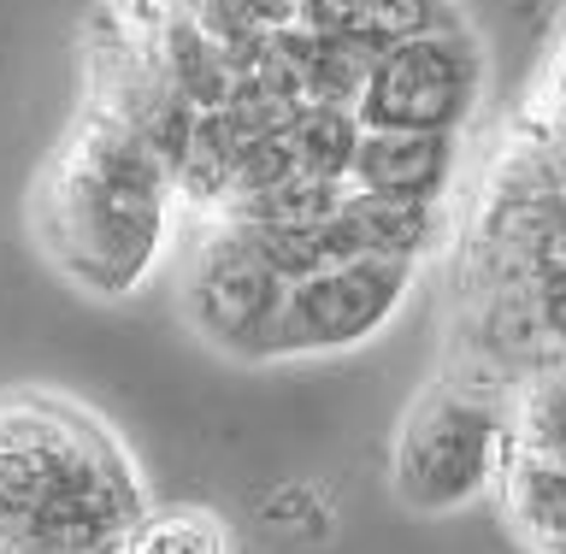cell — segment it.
I'll list each match as a JSON object with an SVG mask.
<instances>
[{"mask_svg":"<svg viewBox=\"0 0 566 554\" xmlns=\"http://www.w3.org/2000/svg\"><path fill=\"white\" fill-rule=\"evenodd\" d=\"M77 88L171 177L177 325L272 372L371 348L437 272L490 42L467 0H95Z\"/></svg>","mask_w":566,"mask_h":554,"instance_id":"6da1fadb","label":"cell"},{"mask_svg":"<svg viewBox=\"0 0 566 554\" xmlns=\"http://www.w3.org/2000/svg\"><path fill=\"white\" fill-rule=\"evenodd\" d=\"M35 260L95 307H124L166 278L177 242V195L159 154L106 101H71L60 142L24 189Z\"/></svg>","mask_w":566,"mask_h":554,"instance_id":"7a4b0ae2","label":"cell"},{"mask_svg":"<svg viewBox=\"0 0 566 554\" xmlns=\"http://www.w3.org/2000/svg\"><path fill=\"white\" fill-rule=\"evenodd\" d=\"M148 513V472L95 401L0 384V554H124Z\"/></svg>","mask_w":566,"mask_h":554,"instance_id":"3957f363","label":"cell"},{"mask_svg":"<svg viewBox=\"0 0 566 554\" xmlns=\"http://www.w3.org/2000/svg\"><path fill=\"white\" fill-rule=\"evenodd\" d=\"M507 442V389L431 372L389 437V495L419 520H449L495 495Z\"/></svg>","mask_w":566,"mask_h":554,"instance_id":"277c9868","label":"cell"},{"mask_svg":"<svg viewBox=\"0 0 566 554\" xmlns=\"http://www.w3.org/2000/svg\"><path fill=\"white\" fill-rule=\"evenodd\" d=\"M490 502L525 554H566V366H543L507 389V442Z\"/></svg>","mask_w":566,"mask_h":554,"instance_id":"5b68a950","label":"cell"},{"mask_svg":"<svg viewBox=\"0 0 566 554\" xmlns=\"http://www.w3.org/2000/svg\"><path fill=\"white\" fill-rule=\"evenodd\" d=\"M124 554H237V537L224 513H212L207 502H154Z\"/></svg>","mask_w":566,"mask_h":554,"instance_id":"8992f818","label":"cell"}]
</instances>
